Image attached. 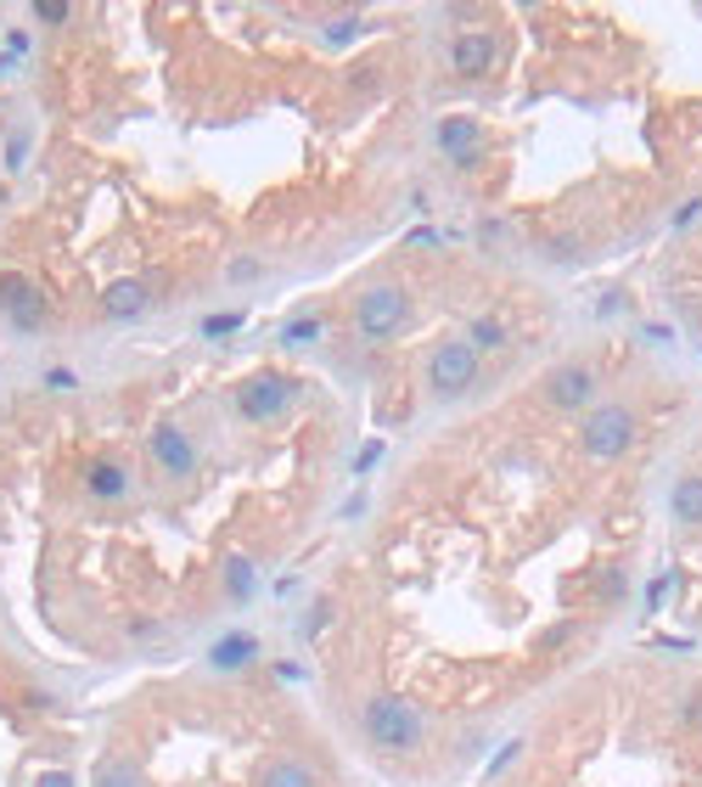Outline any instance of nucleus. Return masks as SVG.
Instances as JSON below:
<instances>
[{"label":"nucleus","mask_w":702,"mask_h":787,"mask_svg":"<svg viewBox=\"0 0 702 787\" xmlns=\"http://www.w3.org/2000/svg\"><path fill=\"white\" fill-rule=\"evenodd\" d=\"M298 394H304L298 377H287V372H276V366H258V372H247V377L231 389V405H236V416H242L247 427H276V422L298 405Z\"/></svg>","instance_id":"3"},{"label":"nucleus","mask_w":702,"mask_h":787,"mask_svg":"<svg viewBox=\"0 0 702 787\" xmlns=\"http://www.w3.org/2000/svg\"><path fill=\"white\" fill-rule=\"evenodd\" d=\"M685 726H691V731H702V686H691V692H685Z\"/></svg>","instance_id":"26"},{"label":"nucleus","mask_w":702,"mask_h":787,"mask_svg":"<svg viewBox=\"0 0 702 787\" xmlns=\"http://www.w3.org/2000/svg\"><path fill=\"white\" fill-rule=\"evenodd\" d=\"M253 787H321V770L309 759H293V754H271L258 759L253 770Z\"/></svg>","instance_id":"14"},{"label":"nucleus","mask_w":702,"mask_h":787,"mask_svg":"<svg viewBox=\"0 0 702 787\" xmlns=\"http://www.w3.org/2000/svg\"><path fill=\"white\" fill-rule=\"evenodd\" d=\"M546 259H551V265H573V259H579V236H551L546 242Z\"/></svg>","instance_id":"24"},{"label":"nucleus","mask_w":702,"mask_h":787,"mask_svg":"<svg viewBox=\"0 0 702 787\" xmlns=\"http://www.w3.org/2000/svg\"><path fill=\"white\" fill-rule=\"evenodd\" d=\"M258 563L247 557V552H225L220 557V591H225V602H236V607H247L253 596H258Z\"/></svg>","instance_id":"15"},{"label":"nucleus","mask_w":702,"mask_h":787,"mask_svg":"<svg viewBox=\"0 0 702 787\" xmlns=\"http://www.w3.org/2000/svg\"><path fill=\"white\" fill-rule=\"evenodd\" d=\"M29 787H79V781H73V770H40Z\"/></svg>","instance_id":"27"},{"label":"nucleus","mask_w":702,"mask_h":787,"mask_svg":"<svg viewBox=\"0 0 702 787\" xmlns=\"http://www.w3.org/2000/svg\"><path fill=\"white\" fill-rule=\"evenodd\" d=\"M146 462H152V473H157V484H174V490H186V484H197V473H203V451H197V440L181 427V422H152L146 427Z\"/></svg>","instance_id":"5"},{"label":"nucleus","mask_w":702,"mask_h":787,"mask_svg":"<svg viewBox=\"0 0 702 787\" xmlns=\"http://www.w3.org/2000/svg\"><path fill=\"white\" fill-rule=\"evenodd\" d=\"M40 389H45V394H57V400H62V394H73V389H79V372H73V366H62V361H57V366H45V372H40Z\"/></svg>","instance_id":"22"},{"label":"nucleus","mask_w":702,"mask_h":787,"mask_svg":"<svg viewBox=\"0 0 702 787\" xmlns=\"http://www.w3.org/2000/svg\"><path fill=\"white\" fill-rule=\"evenodd\" d=\"M73 12L68 7H57V0H51V7H34V23H68Z\"/></svg>","instance_id":"29"},{"label":"nucleus","mask_w":702,"mask_h":787,"mask_svg":"<svg viewBox=\"0 0 702 787\" xmlns=\"http://www.w3.org/2000/svg\"><path fill=\"white\" fill-rule=\"evenodd\" d=\"M635 440H641V416L624 400H601L579 416V456L584 462H619L635 451Z\"/></svg>","instance_id":"2"},{"label":"nucleus","mask_w":702,"mask_h":787,"mask_svg":"<svg viewBox=\"0 0 702 787\" xmlns=\"http://www.w3.org/2000/svg\"><path fill=\"white\" fill-rule=\"evenodd\" d=\"M321 332H326V315H321V310H304V315H287L276 337H282L287 349H309V343H321Z\"/></svg>","instance_id":"20"},{"label":"nucleus","mask_w":702,"mask_h":787,"mask_svg":"<svg viewBox=\"0 0 702 787\" xmlns=\"http://www.w3.org/2000/svg\"><path fill=\"white\" fill-rule=\"evenodd\" d=\"M478 355H495V349H511V326L500 321V315H472L467 321V332H461Z\"/></svg>","instance_id":"19"},{"label":"nucleus","mask_w":702,"mask_h":787,"mask_svg":"<svg viewBox=\"0 0 702 787\" xmlns=\"http://www.w3.org/2000/svg\"><path fill=\"white\" fill-rule=\"evenodd\" d=\"M258 658H265V642H258V630H225V636L208 647V675H242V669H253Z\"/></svg>","instance_id":"12"},{"label":"nucleus","mask_w":702,"mask_h":787,"mask_svg":"<svg viewBox=\"0 0 702 787\" xmlns=\"http://www.w3.org/2000/svg\"><path fill=\"white\" fill-rule=\"evenodd\" d=\"M79 495L91 506H124L135 495V467L124 456H91L79 473Z\"/></svg>","instance_id":"9"},{"label":"nucleus","mask_w":702,"mask_h":787,"mask_svg":"<svg viewBox=\"0 0 702 787\" xmlns=\"http://www.w3.org/2000/svg\"><path fill=\"white\" fill-rule=\"evenodd\" d=\"M7 51H12V57H29V51H34V34L12 29V34H7ZM12 57H7V62H12Z\"/></svg>","instance_id":"28"},{"label":"nucleus","mask_w":702,"mask_h":787,"mask_svg":"<svg viewBox=\"0 0 702 787\" xmlns=\"http://www.w3.org/2000/svg\"><path fill=\"white\" fill-rule=\"evenodd\" d=\"M416 321V304H410V287L405 282H372L360 287L355 299V332L366 343H394L399 332H410Z\"/></svg>","instance_id":"4"},{"label":"nucleus","mask_w":702,"mask_h":787,"mask_svg":"<svg viewBox=\"0 0 702 787\" xmlns=\"http://www.w3.org/2000/svg\"><path fill=\"white\" fill-rule=\"evenodd\" d=\"M669 517H674V529H685V535L702 529V467H691V473L674 478V490H669Z\"/></svg>","instance_id":"16"},{"label":"nucleus","mask_w":702,"mask_h":787,"mask_svg":"<svg viewBox=\"0 0 702 787\" xmlns=\"http://www.w3.org/2000/svg\"><path fill=\"white\" fill-rule=\"evenodd\" d=\"M0 321H7V332H18V337L45 332V321H51L45 287L29 282L23 271H0Z\"/></svg>","instance_id":"8"},{"label":"nucleus","mask_w":702,"mask_h":787,"mask_svg":"<svg viewBox=\"0 0 702 787\" xmlns=\"http://www.w3.org/2000/svg\"><path fill=\"white\" fill-rule=\"evenodd\" d=\"M152 304H157V299H152V282H146V276H119V282L102 287V315L119 321V326L152 315Z\"/></svg>","instance_id":"11"},{"label":"nucleus","mask_w":702,"mask_h":787,"mask_svg":"<svg viewBox=\"0 0 702 787\" xmlns=\"http://www.w3.org/2000/svg\"><path fill=\"white\" fill-rule=\"evenodd\" d=\"M478 372H484V355H478V349H472L467 337H445V343H433V355H427V366H421V383H427V394H433L438 405H450V400L472 394Z\"/></svg>","instance_id":"6"},{"label":"nucleus","mask_w":702,"mask_h":787,"mask_svg":"<svg viewBox=\"0 0 702 787\" xmlns=\"http://www.w3.org/2000/svg\"><path fill=\"white\" fill-rule=\"evenodd\" d=\"M242 321H247L242 310H220V315H203V321H197V332H203V337L214 343V337H231V332H242Z\"/></svg>","instance_id":"21"},{"label":"nucleus","mask_w":702,"mask_h":787,"mask_svg":"<svg viewBox=\"0 0 702 787\" xmlns=\"http://www.w3.org/2000/svg\"><path fill=\"white\" fill-rule=\"evenodd\" d=\"M91 787H146V776L130 754H102L91 770Z\"/></svg>","instance_id":"18"},{"label":"nucleus","mask_w":702,"mask_h":787,"mask_svg":"<svg viewBox=\"0 0 702 787\" xmlns=\"http://www.w3.org/2000/svg\"><path fill=\"white\" fill-rule=\"evenodd\" d=\"M355 34H360V18H355V12H348V18H332V23H326V40H332V46H337V40H355Z\"/></svg>","instance_id":"25"},{"label":"nucleus","mask_w":702,"mask_h":787,"mask_svg":"<svg viewBox=\"0 0 702 787\" xmlns=\"http://www.w3.org/2000/svg\"><path fill=\"white\" fill-rule=\"evenodd\" d=\"M433 147H438V152H445V158L456 163V158H472V152H484V147H489V130H484V124H478L472 113H456V119H445V124L433 130Z\"/></svg>","instance_id":"13"},{"label":"nucleus","mask_w":702,"mask_h":787,"mask_svg":"<svg viewBox=\"0 0 702 787\" xmlns=\"http://www.w3.org/2000/svg\"><path fill=\"white\" fill-rule=\"evenodd\" d=\"M360 737L383 754V759H416L427 748V720L410 697L399 692H372L360 704Z\"/></svg>","instance_id":"1"},{"label":"nucleus","mask_w":702,"mask_h":787,"mask_svg":"<svg viewBox=\"0 0 702 787\" xmlns=\"http://www.w3.org/2000/svg\"><path fill=\"white\" fill-rule=\"evenodd\" d=\"M702 214V198H691V203H680V214H674V225H691Z\"/></svg>","instance_id":"30"},{"label":"nucleus","mask_w":702,"mask_h":787,"mask_svg":"<svg viewBox=\"0 0 702 787\" xmlns=\"http://www.w3.org/2000/svg\"><path fill=\"white\" fill-rule=\"evenodd\" d=\"M258 276H265V265H258V259H247V253H242V259H231V265H225V282H231V287H242V282H258Z\"/></svg>","instance_id":"23"},{"label":"nucleus","mask_w":702,"mask_h":787,"mask_svg":"<svg viewBox=\"0 0 702 787\" xmlns=\"http://www.w3.org/2000/svg\"><path fill=\"white\" fill-rule=\"evenodd\" d=\"M500 62V34L495 29H461L450 40V73L456 79H484Z\"/></svg>","instance_id":"10"},{"label":"nucleus","mask_w":702,"mask_h":787,"mask_svg":"<svg viewBox=\"0 0 702 787\" xmlns=\"http://www.w3.org/2000/svg\"><path fill=\"white\" fill-rule=\"evenodd\" d=\"M29 152H34V124H29V119H12L7 135H0V169H7V174H23V169H29Z\"/></svg>","instance_id":"17"},{"label":"nucleus","mask_w":702,"mask_h":787,"mask_svg":"<svg viewBox=\"0 0 702 787\" xmlns=\"http://www.w3.org/2000/svg\"><path fill=\"white\" fill-rule=\"evenodd\" d=\"M540 394H546V405H551V411H562V416H584L590 405H601V377H596V366H590V361H557V366L540 377Z\"/></svg>","instance_id":"7"}]
</instances>
